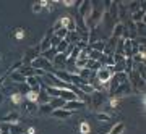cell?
<instances>
[{
    "instance_id": "6da1fadb",
    "label": "cell",
    "mask_w": 146,
    "mask_h": 134,
    "mask_svg": "<svg viewBox=\"0 0 146 134\" xmlns=\"http://www.w3.org/2000/svg\"><path fill=\"white\" fill-rule=\"evenodd\" d=\"M112 76H114V70H112V66H101L98 71L94 73V79H96L101 86L109 83Z\"/></svg>"
},
{
    "instance_id": "7402d4cb",
    "label": "cell",
    "mask_w": 146,
    "mask_h": 134,
    "mask_svg": "<svg viewBox=\"0 0 146 134\" xmlns=\"http://www.w3.org/2000/svg\"><path fill=\"white\" fill-rule=\"evenodd\" d=\"M68 45H70V44H68L65 39H63V41H60V42L57 44L55 50H57V53H65V52H67V49H68Z\"/></svg>"
},
{
    "instance_id": "cb8c5ba5",
    "label": "cell",
    "mask_w": 146,
    "mask_h": 134,
    "mask_svg": "<svg viewBox=\"0 0 146 134\" xmlns=\"http://www.w3.org/2000/svg\"><path fill=\"white\" fill-rule=\"evenodd\" d=\"M67 34H68V31L65 29V28H60L58 31H55V32H54V36L57 37V39H60V41H63V39L67 37Z\"/></svg>"
},
{
    "instance_id": "44dd1931",
    "label": "cell",
    "mask_w": 146,
    "mask_h": 134,
    "mask_svg": "<svg viewBox=\"0 0 146 134\" xmlns=\"http://www.w3.org/2000/svg\"><path fill=\"white\" fill-rule=\"evenodd\" d=\"M52 107L49 103H44V105H37V113H42V115H50L52 113Z\"/></svg>"
},
{
    "instance_id": "52a82bcc",
    "label": "cell",
    "mask_w": 146,
    "mask_h": 134,
    "mask_svg": "<svg viewBox=\"0 0 146 134\" xmlns=\"http://www.w3.org/2000/svg\"><path fill=\"white\" fill-rule=\"evenodd\" d=\"M84 107H86V103L76 99V100H72V102H65L62 108H65V110H68V112H73V113H75L76 110H81V108H84Z\"/></svg>"
},
{
    "instance_id": "5b68a950",
    "label": "cell",
    "mask_w": 146,
    "mask_h": 134,
    "mask_svg": "<svg viewBox=\"0 0 146 134\" xmlns=\"http://www.w3.org/2000/svg\"><path fill=\"white\" fill-rule=\"evenodd\" d=\"M39 55H41V49H39V44H37V45H33V47H29V49H28L21 62L26 63V65H29V63H31L34 58H37Z\"/></svg>"
},
{
    "instance_id": "8992f818",
    "label": "cell",
    "mask_w": 146,
    "mask_h": 134,
    "mask_svg": "<svg viewBox=\"0 0 146 134\" xmlns=\"http://www.w3.org/2000/svg\"><path fill=\"white\" fill-rule=\"evenodd\" d=\"M29 87V91H34V92H39L42 87V83H41V79L36 76H28L26 78V83H25Z\"/></svg>"
},
{
    "instance_id": "83f0119b",
    "label": "cell",
    "mask_w": 146,
    "mask_h": 134,
    "mask_svg": "<svg viewBox=\"0 0 146 134\" xmlns=\"http://www.w3.org/2000/svg\"><path fill=\"white\" fill-rule=\"evenodd\" d=\"M73 5H76L75 2H63V7H73Z\"/></svg>"
},
{
    "instance_id": "277c9868",
    "label": "cell",
    "mask_w": 146,
    "mask_h": 134,
    "mask_svg": "<svg viewBox=\"0 0 146 134\" xmlns=\"http://www.w3.org/2000/svg\"><path fill=\"white\" fill-rule=\"evenodd\" d=\"M76 7H78V11H76V13H78V15L86 21V20H88V16L91 15V11H93V2H89V0H83V2H78Z\"/></svg>"
},
{
    "instance_id": "e0dca14e",
    "label": "cell",
    "mask_w": 146,
    "mask_h": 134,
    "mask_svg": "<svg viewBox=\"0 0 146 134\" xmlns=\"http://www.w3.org/2000/svg\"><path fill=\"white\" fill-rule=\"evenodd\" d=\"M23 110L26 115H36L37 113V103H31V102H25Z\"/></svg>"
},
{
    "instance_id": "ba28073f",
    "label": "cell",
    "mask_w": 146,
    "mask_h": 134,
    "mask_svg": "<svg viewBox=\"0 0 146 134\" xmlns=\"http://www.w3.org/2000/svg\"><path fill=\"white\" fill-rule=\"evenodd\" d=\"M123 31H125V24L123 23H115L114 24V28H112V31H110V36L109 37H114V39H122L123 37Z\"/></svg>"
},
{
    "instance_id": "ac0fdd59",
    "label": "cell",
    "mask_w": 146,
    "mask_h": 134,
    "mask_svg": "<svg viewBox=\"0 0 146 134\" xmlns=\"http://www.w3.org/2000/svg\"><path fill=\"white\" fill-rule=\"evenodd\" d=\"M123 131H125V123L119 121V123H115L114 126L109 129V134H122Z\"/></svg>"
},
{
    "instance_id": "30bf717a",
    "label": "cell",
    "mask_w": 146,
    "mask_h": 134,
    "mask_svg": "<svg viewBox=\"0 0 146 134\" xmlns=\"http://www.w3.org/2000/svg\"><path fill=\"white\" fill-rule=\"evenodd\" d=\"M50 115L57 120H68L73 115V112H68V110H65V108H55V110H52Z\"/></svg>"
},
{
    "instance_id": "9c48e42d",
    "label": "cell",
    "mask_w": 146,
    "mask_h": 134,
    "mask_svg": "<svg viewBox=\"0 0 146 134\" xmlns=\"http://www.w3.org/2000/svg\"><path fill=\"white\" fill-rule=\"evenodd\" d=\"M0 121H2V123H7V124L20 123V112H18V110H13V112H10V113H7Z\"/></svg>"
},
{
    "instance_id": "7a4b0ae2",
    "label": "cell",
    "mask_w": 146,
    "mask_h": 134,
    "mask_svg": "<svg viewBox=\"0 0 146 134\" xmlns=\"http://www.w3.org/2000/svg\"><path fill=\"white\" fill-rule=\"evenodd\" d=\"M29 66L34 68V70H42V71H46V73H52V71H54L52 63L47 62L46 58H42L41 55H39L37 58H34V60L29 63Z\"/></svg>"
},
{
    "instance_id": "d4e9b609",
    "label": "cell",
    "mask_w": 146,
    "mask_h": 134,
    "mask_svg": "<svg viewBox=\"0 0 146 134\" xmlns=\"http://www.w3.org/2000/svg\"><path fill=\"white\" fill-rule=\"evenodd\" d=\"M13 37H15L16 41H21L25 37V29L23 28H16L15 31H13Z\"/></svg>"
},
{
    "instance_id": "4316f807",
    "label": "cell",
    "mask_w": 146,
    "mask_h": 134,
    "mask_svg": "<svg viewBox=\"0 0 146 134\" xmlns=\"http://www.w3.org/2000/svg\"><path fill=\"white\" fill-rule=\"evenodd\" d=\"M25 134H36V129H34V128H28Z\"/></svg>"
},
{
    "instance_id": "484cf974",
    "label": "cell",
    "mask_w": 146,
    "mask_h": 134,
    "mask_svg": "<svg viewBox=\"0 0 146 134\" xmlns=\"http://www.w3.org/2000/svg\"><path fill=\"white\" fill-rule=\"evenodd\" d=\"M42 10H44L42 2H36V3H33V11H34V13H41Z\"/></svg>"
},
{
    "instance_id": "d6986e66",
    "label": "cell",
    "mask_w": 146,
    "mask_h": 134,
    "mask_svg": "<svg viewBox=\"0 0 146 134\" xmlns=\"http://www.w3.org/2000/svg\"><path fill=\"white\" fill-rule=\"evenodd\" d=\"M37 95H39V92L28 91V92L25 94V100H26V102H31V103H37Z\"/></svg>"
},
{
    "instance_id": "4fadbf2b",
    "label": "cell",
    "mask_w": 146,
    "mask_h": 134,
    "mask_svg": "<svg viewBox=\"0 0 146 134\" xmlns=\"http://www.w3.org/2000/svg\"><path fill=\"white\" fill-rule=\"evenodd\" d=\"M7 131H8V134H25V133H26V129L23 128L20 123L7 124Z\"/></svg>"
},
{
    "instance_id": "ffe728a7",
    "label": "cell",
    "mask_w": 146,
    "mask_h": 134,
    "mask_svg": "<svg viewBox=\"0 0 146 134\" xmlns=\"http://www.w3.org/2000/svg\"><path fill=\"white\" fill-rule=\"evenodd\" d=\"M78 133L80 134H89L91 133V126H89L88 121H81L78 124Z\"/></svg>"
},
{
    "instance_id": "f546056e",
    "label": "cell",
    "mask_w": 146,
    "mask_h": 134,
    "mask_svg": "<svg viewBox=\"0 0 146 134\" xmlns=\"http://www.w3.org/2000/svg\"><path fill=\"white\" fill-rule=\"evenodd\" d=\"M0 134H3V129H2V126H0Z\"/></svg>"
},
{
    "instance_id": "9a60e30c",
    "label": "cell",
    "mask_w": 146,
    "mask_h": 134,
    "mask_svg": "<svg viewBox=\"0 0 146 134\" xmlns=\"http://www.w3.org/2000/svg\"><path fill=\"white\" fill-rule=\"evenodd\" d=\"M55 55H57V50L54 49V47H50V49H47V50L41 52V57L42 58H46L47 62H54V58H55Z\"/></svg>"
},
{
    "instance_id": "5bb4252c",
    "label": "cell",
    "mask_w": 146,
    "mask_h": 134,
    "mask_svg": "<svg viewBox=\"0 0 146 134\" xmlns=\"http://www.w3.org/2000/svg\"><path fill=\"white\" fill-rule=\"evenodd\" d=\"M8 74H10V81L11 83H15V84H25L26 83V78L23 76L21 73L13 71V73H8Z\"/></svg>"
},
{
    "instance_id": "4dcf8cb0",
    "label": "cell",
    "mask_w": 146,
    "mask_h": 134,
    "mask_svg": "<svg viewBox=\"0 0 146 134\" xmlns=\"http://www.w3.org/2000/svg\"><path fill=\"white\" fill-rule=\"evenodd\" d=\"M107 134H109V133H107Z\"/></svg>"
},
{
    "instance_id": "603a6c76",
    "label": "cell",
    "mask_w": 146,
    "mask_h": 134,
    "mask_svg": "<svg viewBox=\"0 0 146 134\" xmlns=\"http://www.w3.org/2000/svg\"><path fill=\"white\" fill-rule=\"evenodd\" d=\"M96 118L99 120V121L107 123V121H110V120H112V116H110V113H106V112H98V113H96Z\"/></svg>"
},
{
    "instance_id": "8fae6325",
    "label": "cell",
    "mask_w": 146,
    "mask_h": 134,
    "mask_svg": "<svg viewBox=\"0 0 146 134\" xmlns=\"http://www.w3.org/2000/svg\"><path fill=\"white\" fill-rule=\"evenodd\" d=\"M10 102L15 105V107H20V105H23V102H25V94L23 92H13L10 94Z\"/></svg>"
},
{
    "instance_id": "f1b7e54d",
    "label": "cell",
    "mask_w": 146,
    "mask_h": 134,
    "mask_svg": "<svg viewBox=\"0 0 146 134\" xmlns=\"http://www.w3.org/2000/svg\"><path fill=\"white\" fill-rule=\"evenodd\" d=\"M3 100H5V94H3L2 91H0V103L3 102Z\"/></svg>"
},
{
    "instance_id": "3957f363",
    "label": "cell",
    "mask_w": 146,
    "mask_h": 134,
    "mask_svg": "<svg viewBox=\"0 0 146 134\" xmlns=\"http://www.w3.org/2000/svg\"><path fill=\"white\" fill-rule=\"evenodd\" d=\"M104 102H106V94L102 92V91H94V92L89 95L86 103H91L93 108H99V107H102Z\"/></svg>"
},
{
    "instance_id": "2e32d148",
    "label": "cell",
    "mask_w": 146,
    "mask_h": 134,
    "mask_svg": "<svg viewBox=\"0 0 146 134\" xmlns=\"http://www.w3.org/2000/svg\"><path fill=\"white\" fill-rule=\"evenodd\" d=\"M131 23H140V21H145V8H140L131 13Z\"/></svg>"
},
{
    "instance_id": "7c38bea8",
    "label": "cell",
    "mask_w": 146,
    "mask_h": 134,
    "mask_svg": "<svg viewBox=\"0 0 146 134\" xmlns=\"http://www.w3.org/2000/svg\"><path fill=\"white\" fill-rule=\"evenodd\" d=\"M52 34H54V32L49 29V31L46 32V36L42 37L41 44H39V49H41V52L47 50V49H50V37H52Z\"/></svg>"
}]
</instances>
